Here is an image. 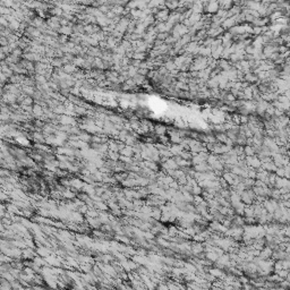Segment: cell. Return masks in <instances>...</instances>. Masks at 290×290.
I'll return each instance as SVG.
<instances>
[{"mask_svg":"<svg viewBox=\"0 0 290 290\" xmlns=\"http://www.w3.org/2000/svg\"><path fill=\"white\" fill-rule=\"evenodd\" d=\"M138 69L139 68H136V67H133V66H129V68H128V70H127V74H128V77H130V78H134L137 74H138Z\"/></svg>","mask_w":290,"mask_h":290,"instance_id":"cell-18","label":"cell"},{"mask_svg":"<svg viewBox=\"0 0 290 290\" xmlns=\"http://www.w3.org/2000/svg\"><path fill=\"white\" fill-rule=\"evenodd\" d=\"M151 215H152V218H153L154 220H157V221L161 220V218H162V211H161V209H157V207H153Z\"/></svg>","mask_w":290,"mask_h":290,"instance_id":"cell-15","label":"cell"},{"mask_svg":"<svg viewBox=\"0 0 290 290\" xmlns=\"http://www.w3.org/2000/svg\"><path fill=\"white\" fill-rule=\"evenodd\" d=\"M272 255H273V250H272L270 247H267V246H265V247L260 252V257L264 261L270 260V259L272 257Z\"/></svg>","mask_w":290,"mask_h":290,"instance_id":"cell-6","label":"cell"},{"mask_svg":"<svg viewBox=\"0 0 290 290\" xmlns=\"http://www.w3.org/2000/svg\"><path fill=\"white\" fill-rule=\"evenodd\" d=\"M256 153L254 146H250V145H245L244 146V154L246 157H254V154Z\"/></svg>","mask_w":290,"mask_h":290,"instance_id":"cell-14","label":"cell"},{"mask_svg":"<svg viewBox=\"0 0 290 290\" xmlns=\"http://www.w3.org/2000/svg\"><path fill=\"white\" fill-rule=\"evenodd\" d=\"M33 104V97H25V99L23 100V102L21 103L22 107H30Z\"/></svg>","mask_w":290,"mask_h":290,"instance_id":"cell-30","label":"cell"},{"mask_svg":"<svg viewBox=\"0 0 290 290\" xmlns=\"http://www.w3.org/2000/svg\"><path fill=\"white\" fill-rule=\"evenodd\" d=\"M248 122H249V117L240 115V124H248Z\"/></svg>","mask_w":290,"mask_h":290,"instance_id":"cell-45","label":"cell"},{"mask_svg":"<svg viewBox=\"0 0 290 290\" xmlns=\"http://www.w3.org/2000/svg\"><path fill=\"white\" fill-rule=\"evenodd\" d=\"M85 62H86L85 58H82L81 56H78V57H75V59H74V61H72V64L75 65L76 67H84Z\"/></svg>","mask_w":290,"mask_h":290,"instance_id":"cell-16","label":"cell"},{"mask_svg":"<svg viewBox=\"0 0 290 290\" xmlns=\"http://www.w3.org/2000/svg\"><path fill=\"white\" fill-rule=\"evenodd\" d=\"M62 70L66 72V74H68V75H70V74H75V72H77V68H76L75 65H72V64H67V65H64Z\"/></svg>","mask_w":290,"mask_h":290,"instance_id":"cell-10","label":"cell"},{"mask_svg":"<svg viewBox=\"0 0 290 290\" xmlns=\"http://www.w3.org/2000/svg\"><path fill=\"white\" fill-rule=\"evenodd\" d=\"M253 34L254 35H260L262 34V27H259V26H254L253 27Z\"/></svg>","mask_w":290,"mask_h":290,"instance_id":"cell-43","label":"cell"},{"mask_svg":"<svg viewBox=\"0 0 290 290\" xmlns=\"http://www.w3.org/2000/svg\"><path fill=\"white\" fill-rule=\"evenodd\" d=\"M74 77L76 79L81 78V77H83V72H76L75 74H74Z\"/></svg>","mask_w":290,"mask_h":290,"instance_id":"cell-48","label":"cell"},{"mask_svg":"<svg viewBox=\"0 0 290 290\" xmlns=\"http://www.w3.org/2000/svg\"><path fill=\"white\" fill-rule=\"evenodd\" d=\"M78 212L81 213V214H87V212H89L87 205H83V206H81V207H78Z\"/></svg>","mask_w":290,"mask_h":290,"instance_id":"cell-44","label":"cell"},{"mask_svg":"<svg viewBox=\"0 0 290 290\" xmlns=\"http://www.w3.org/2000/svg\"><path fill=\"white\" fill-rule=\"evenodd\" d=\"M204 9L209 14H214V12H218L220 10V5L217 1H210V2L204 4Z\"/></svg>","mask_w":290,"mask_h":290,"instance_id":"cell-2","label":"cell"},{"mask_svg":"<svg viewBox=\"0 0 290 290\" xmlns=\"http://www.w3.org/2000/svg\"><path fill=\"white\" fill-rule=\"evenodd\" d=\"M0 43H1L2 48H5V47H8V45H9V41H8V39H7V37H4V36H1V39H0Z\"/></svg>","mask_w":290,"mask_h":290,"instance_id":"cell-42","label":"cell"},{"mask_svg":"<svg viewBox=\"0 0 290 290\" xmlns=\"http://www.w3.org/2000/svg\"><path fill=\"white\" fill-rule=\"evenodd\" d=\"M0 290H12V282H9L6 279L1 278V281H0Z\"/></svg>","mask_w":290,"mask_h":290,"instance_id":"cell-11","label":"cell"},{"mask_svg":"<svg viewBox=\"0 0 290 290\" xmlns=\"http://www.w3.org/2000/svg\"><path fill=\"white\" fill-rule=\"evenodd\" d=\"M59 121H60L62 125H65V126H72V125L76 124V120L74 118H72V117H68V116H62V117H60Z\"/></svg>","mask_w":290,"mask_h":290,"instance_id":"cell-7","label":"cell"},{"mask_svg":"<svg viewBox=\"0 0 290 290\" xmlns=\"http://www.w3.org/2000/svg\"><path fill=\"white\" fill-rule=\"evenodd\" d=\"M133 79H134V82L136 83V85H137V84H142V83H144L145 77H144V76H141V75H138V74H137V75H136Z\"/></svg>","mask_w":290,"mask_h":290,"instance_id":"cell-35","label":"cell"},{"mask_svg":"<svg viewBox=\"0 0 290 290\" xmlns=\"http://www.w3.org/2000/svg\"><path fill=\"white\" fill-rule=\"evenodd\" d=\"M164 67H166V68H167V70H168V72H172V70H176V68H177V67H176V65H175V62H174L172 60H167V61H166Z\"/></svg>","mask_w":290,"mask_h":290,"instance_id":"cell-25","label":"cell"},{"mask_svg":"<svg viewBox=\"0 0 290 290\" xmlns=\"http://www.w3.org/2000/svg\"><path fill=\"white\" fill-rule=\"evenodd\" d=\"M166 7H167V9H170V10H176L179 7V2H177V1H167Z\"/></svg>","mask_w":290,"mask_h":290,"instance_id":"cell-19","label":"cell"},{"mask_svg":"<svg viewBox=\"0 0 290 290\" xmlns=\"http://www.w3.org/2000/svg\"><path fill=\"white\" fill-rule=\"evenodd\" d=\"M72 27H69V26H61L60 29L58 30V33L59 34H62V35H72Z\"/></svg>","mask_w":290,"mask_h":290,"instance_id":"cell-12","label":"cell"},{"mask_svg":"<svg viewBox=\"0 0 290 290\" xmlns=\"http://www.w3.org/2000/svg\"><path fill=\"white\" fill-rule=\"evenodd\" d=\"M169 10L166 8V9H161V10H159L157 12V14L155 15V18H157V21L160 22V23H167L168 22V19H169Z\"/></svg>","mask_w":290,"mask_h":290,"instance_id":"cell-4","label":"cell"},{"mask_svg":"<svg viewBox=\"0 0 290 290\" xmlns=\"http://www.w3.org/2000/svg\"><path fill=\"white\" fill-rule=\"evenodd\" d=\"M56 115H61V114H66L67 109L65 105H61V104H59L58 107H56V108L52 110Z\"/></svg>","mask_w":290,"mask_h":290,"instance_id":"cell-26","label":"cell"},{"mask_svg":"<svg viewBox=\"0 0 290 290\" xmlns=\"http://www.w3.org/2000/svg\"><path fill=\"white\" fill-rule=\"evenodd\" d=\"M75 112H76L77 115H84V114H86V109H85L84 107H76Z\"/></svg>","mask_w":290,"mask_h":290,"instance_id":"cell-41","label":"cell"},{"mask_svg":"<svg viewBox=\"0 0 290 290\" xmlns=\"http://www.w3.org/2000/svg\"><path fill=\"white\" fill-rule=\"evenodd\" d=\"M111 10L115 12V14H124L125 12V8H122L121 6H116V7H112Z\"/></svg>","mask_w":290,"mask_h":290,"instance_id":"cell-36","label":"cell"},{"mask_svg":"<svg viewBox=\"0 0 290 290\" xmlns=\"http://www.w3.org/2000/svg\"><path fill=\"white\" fill-rule=\"evenodd\" d=\"M50 12H51L52 15H54L56 17L62 16V15H64V10L61 9V7H54V8H51V9H50Z\"/></svg>","mask_w":290,"mask_h":290,"instance_id":"cell-23","label":"cell"},{"mask_svg":"<svg viewBox=\"0 0 290 290\" xmlns=\"http://www.w3.org/2000/svg\"><path fill=\"white\" fill-rule=\"evenodd\" d=\"M181 159H184V160H187V161H189V160H192L193 159V153L189 151H182V153L180 154Z\"/></svg>","mask_w":290,"mask_h":290,"instance_id":"cell-31","label":"cell"},{"mask_svg":"<svg viewBox=\"0 0 290 290\" xmlns=\"http://www.w3.org/2000/svg\"><path fill=\"white\" fill-rule=\"evenodd\" d=\"M33 115L35 117H42L44 115V110H43V107L39 105V104H34L33 105Z\"/></svg>","mask_w":290,"mask_h":290,"instance_id":"cell-13","label":"cell"},{"mask_svg":"<svg viewBox=\"0 0 290 290\" xmlns=\"http://www.w3.org/2000/svg\"><path fill=\"white\" fill-rule=\"evenodd\" d=\"M120 155H124V157H133V155H134V149H133V146H125L122 150H121L120 152Z\"/></svg>","mask_w":290,"mask_h":290,"instance_id":"cell-9","label":"cell"},{"mask_svg":"<svg viewBox=\"0 0 290 290\" xmlns=\"http://www.w3.org/2000/svg\"><path fill=\"white\" fill-rule=\"evenodd\" d=\"M215 138H217V141H219L220 143L226 144L227 141H228V136H227V134H224V133H218L217 135H215Z\"/></svg>","mask_w":290,"mask_h":290,"instance_id":"cell-20","label":"cell"},{"mask_svg":"<svg viewBox=\"0 0 290 290\" xmlns=\"http://www.w3.org/2000/svg\"><path fill=\"white\" fill-rule=\"evenodd\" d=\"M223 33V29L222 27H218V29H210V30L207 31V36L209 37H212V39H214V37H219V35H221Z\"/></svg>","mask_w":290,"mask_h":290,"instance_id":"cell-8","label":"cell"},{"mask_svg":"<svg viewBox=\"0 0 290 290\" xmlns=\"http://www.w3.org/2000/svg\"><path fill=\"white\" fill-rule=\"evenodd\" d=\"M128 137H129V133L127 132L126 129H122V130H120V134H119L118 138L120 139L121 142H126Z\"/></svg>","mask_w":290,"mask_h":290,"instance_id":"cell-29","label":"cell"},{"mask_svg":"<svg viewBox=\"0 0 290 290\" xmlns=\"http://www.w3.org/2000/svg\"><path fill=\"white\" fill-rule=\"evenodd\" d=\"M22 54H24V51L22 50L21 48H17L15 49L14 51L12 52V56H14V57H16V58H18V57H21Z\"/></svg>","mask_w":290,"mask_h":290,"instance_id":"cell-37","label":"cell"},{"mask_svg":"<svg viewBox=\"0 0 290 290\" xmlns=\"http://www.w3.org/2000/svg\"><path fill=\"white\" fill-rule=\"evenodd\" d=\"M67 41H68V36L67 35H59V37H58V42L61 43L62 45L66 44V43H68Z\"/></svg>","mask_w":290,"mask_h":290,"instance_id":"cell-39","label":"cell"},{"mask_svg":"<svg viewBox=\"0 0 290 290\" xmlns=\"http://www.w3.org/2000/svg\"><path fill=\"white\" fill-rule=\"evenodd\" d=\"M8 29H10V30H15L17 31L21 29V23L18 22L16 18H14L12 22H9V27Z\"/></svg>","mask_w":290,"mask_h":290,"instance_id":"cell-21","label":"cell"},{"mask_svg":"<svg viewBox=\"0 0 290 290\" xmlns=\"http://www.w3.org/2000/svg\"><path fill=\"white\" fill-rule=\"evenodd\" d=\"M169 135H170V141L174 143V144H179L180 145L181 143H182V137L180 136V134H179V132H177V130H172V132H169Z\"/></svg>","mask_w":290,"mask_h":290,"instance_id":"cell-5","label":"cell"},{"mask_svg":"<svg viewBox=\"0 0 290 290\" xmlns=\"http://www.w3.org/2000/svg\"><path fill=\"white\" fill-rule=\"evenodd\" d=\"M246 162L253 169H260V168H262V162H261V160L257 157H246Z\"/></svg>","mask_w":290,"mask_h":290,"instance_id":"cell-3","label":"cell"},{"mask_svg":"<svg viewBox=\"0 0 290 290\" xmlns=\"http://www.w3.org/2000/svg\"><path fill=\"white\" fill-rule=\"evenodd\" d=\"M157 290H170V289H169V287H168V284L161 283L157 287Z\"/></svg>","mask_w":290,"mask_h":290,"instance_id":"cell-47","label":"cell"},{"mask_svg":"<svg viewBox=\"0 0 290 290\" xmlns=\"http://www.w3.org/2000/svg\"><path fill=\"white\" fill-rule=\"evenodd\" d=\"M244 81H246V82H248V83H254V82L259 81V78H257V76H256L255 74H253V72H248V74H246V75L244 76Z\"/></svg>","mask_w":290,"mask_h":290,"instance_id":"cell-17","label":"cell"},{"mask_svg":"<svg viewBox=\"0 0 290 290\" xmlns=\"http://www.w3.org/2000/svg\"><path fill=\"white\" fill-rule=\"evenodd\" d=\"M51 64H52V66H54V67H57V68H62V59L61 58H54L53 60L51 61Z\"/></svg>","mask_w":290,"mask_h":290,"instance_id":"cell-33","label":"cell"},{"mask_svg":"<svg viewBox=\"0 0 290 290\" xmlns=\"http://www.w3.org/2000/svg\"><path fill=\"white\" fill-rule=\"evenodd\" d=\"M168 36H169V33H157V40H160V41H166Z\"/></svg>","mask_w":290,"mask_h":290,"instance_id":"cell-38","label":"cell"},{"mask_svg":"<svg viewBox=\"0 0 290 290\" xmlns=\"http://www.w3.org/2000/svg\"><path fill=\"white\" fill-rule=\"evenodd\" d=\"M190 193L193 194L194 196H199V195L203 194V189L197 185V186H194V187L192 188V192H190Z\"/></svg>","mask_w":290,"mask_h":290,"instance_id":"cell-32","label":"cell"},{"mask_svg":"<svg viewBox=\"0 0 290 290\" xmlns=\"http://www.w3.org/2000/svg\"><path fill=\"white\" fill-rule=\"evenodd\" d=\"M263 206H264V209L266 210L267 213L273 214L275 212V210L279 207V202L274 201V199H265L263 202Z\"/></svg>","mask_w":290,"mask_h":290,"instance_id":"cell-1","label":"cell"},{"mask_svg":"<svg viewBox=\"0 0 290 290\" xmlns=\"http://www.w3.org/2000/svg\"><path fill=\"white\" fill-rule=\"evenodd\" d=\"M23 92H24L27 97H33L34 93H35V91H34V89H33V86H24V87H23Z\"/></svg>","mask_w":290,"mask_h":290,"instance_id":"cell-27","label":"cell"},{"mask_svg":"<svg viewBox=\"0 0 290 290\" xmlns=\"http://www.w3.org/2000/svg\"><path fill=\"white\" fill-rule=\"evenodd\" d=\"M275 273L278 274L280 278L286 279L287 278V275H288V270H281V271H278V272H275Z\"/></svg>","mask_w":290,"mask_h":290,"instance_id":"cell-40","label":"cell"},{"mask_svg":"<svg viewBox=\"0 0 290 290\" xmlns=\"http://www.w3.org/2000/svg\"><path fill=\"white\" fill-rule=\"evenodd\" d=\"M149 69H142V68H139L138 69V75H141V76H146V75H149Z\"/></svg>","mask_w":290,"mask_h":290,"instance_id":"cell-46","label":"cell"},{"mask_svg":"<svg viewBox=\"0 0 290 290\" xmlns=\"http://www.w3.org/2000/svg\"><path fill=\"white\" fill-rule=\"evenodd\" d=\"M154 132H155L157 135L161 136V135H164V133L167 132V128L163 126V125H157V126L154 127Z\"/></svg>","mask_w":290,"mask_h":290,"instance_id":"cell-22","label":"cell"},{"mask_svg":"<svg viewBox=\"0 0 290 290\" xmlns=\"http://www.w3.org/2000/svg\"><path fill=\"white\" fill-rule=\"evenodd\" d=\"M33 138H34V141H35L36 143H45V138L43 137V135L42 134H40V133H34L33 134Z\"/></svg>","mask_w":290,"mask_h":290,"instance_id":"cell-28","label":"cell"},{"mask_svg":"<svg viewBox=\"0 0 290 290\" xmlns=\"http://www.w3.org/2000/svg\"><path fill=\"white\" fill-rule=\"evenodd\" d=\"M145 57H146V54H145V53H138V52H134V54H133V59H135V60H139V61L145 60Z\"/></svg>","mask_w":290,"mask_h":290,"instance_id":"cell-34","label":"cell"},{"mask_svg":"<svg viewBox=\"0 0 290 290\" xmlns=\"http://www.w3.org/2000/svg\"><path fill=\"white\" fill-rule=\"evenodd\" d=\"M78 136H79V139L83 141V142H86V143L91 142V137L92 136L89 133H86V132H81V134H79Z\"/></svg>","mask_w":290,"mask_h":290,"instance_id":"cell-24","label":"cell"}]
</instances>
